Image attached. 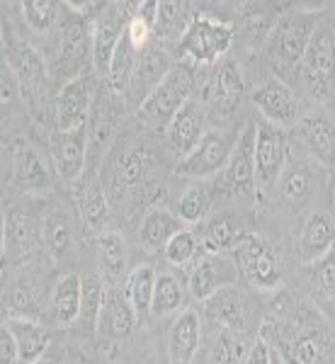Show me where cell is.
<instances>
[{
	"label": "cell",
	"mask_w": 335,
	"mask_h": 364,
	"mask_svg": "<svg viewBox=\"0 0 335 364\" xmlns=\"http://www.w3.org/2000/svg\"><path fill=\"white\" fill-rule=\"evenodd\" d=\"M243 364H270V345L262 338H257L255 343L250 345V352L245 357Z\"/></svg>",
	"instance_id": "obj_47"
},
{
	"label": "cell",
	"mask_w": 335,
	"mask_h": 364,
	"mask_svg": "<svg viewBox=\"0 0 335 364\" xmlns=\"http://www.w3.org/2000/svg\"><path fill=\"white\" fill-rule=\"evenodd\" d=\"M168 70L170 68H166V56H163V51L158 54V49H149V46H146L144 54H141L137 61V68H134L132 87L134 90H144V100H146L154 92V87L161 83Z\"/></svg>",
	"instance_id": "obj_36"
},
{
	"label": "cell",
	"mask_w": 335,
	"mask_h": 364,
	"mask_svg": "<svg viewBox=\"0 0 335 364\" xmlns=\"http://www.w3.org/2000/svg\"><path fill=\"white\" fill-rule=\"evenodd\" d=\"M22 17L34 32H49L58 17V3L54 0H27V3H22Z\"/></svg>",
	"instance_id": "obj_42"
},
{
	"label": "cell",
	"mask_w": 335,
	"mask_h": 364,
	"mask_svg": "<svg viewBox=\"0 0 335 364\" xmlns=\"http://www.w3.org/2000/svg\"><path fill=\"white\" fill-rule=\"evenodd\" d=\"M163 252H166V260L170 265H178V267L192 265V262L197 260L199 240L192 231H185V228H182L180 233H175V236L168 240V245L163 248Z\"/></svg>",
	"instance_id": "obj_41"
},
{
	"label": "cell",
	"mask_w": 335,
	"mask_h": 364,
	"mask_svg": "<svg viewBox=\"0 0 335 364\" xmlns=\"http://www.w3.org/2000/svg\"><path fill=\"white\" fill-rule=\"evenodd\" d=\"M209 204H211V192H209V185L199 182V185H192L185 190V195L178 199L175 204V214L182 224H197L207 216L209 211Z\"/></svg>",
	"instance_id": "obj_40"
},
{
	"label": "cell",
	"mask_w": 335,
	"mask_h": 364,
	"mask_svg": "<svg viewBox=\"0 0 335 364\" xmlns=\"http://www.w3.org/2000/svg\"><path fill=\"white\" fill-rule=\"evenodd\" d=\"M311 282H314L316 291H319L323 299L335 301V250L328 252L326 257H321L319 262H314Z\"/></svg>",
	"instance_id": "obj_43"
},
{
	"label": "cell",
	"mask_w": 335,
	"mask_h": 364,
	"mask_svg": "<svg viewBox=\"0 0 335 364\" xmlns=\"http://www.w3.org/2000/svg\"><path fill=\"white\" fill-rule=\"evenodd\" d=\"M297 136L321 168L335 166V122L331 117L323 112L302 117L297 124Z\"/></svg>",
	"instance_id": "obj_17"
},
{
	"label": "cell",
	"mask_w": 335,
	"mask_h": 364,
	"mask_svg": "<svg viewBox=\"0 0 335 364\" xmlns=\"http://www.w3.org/2000/svg\"><path fill=\"white\" fill-rule=\"evenodd\" d=\"M151 34H154V29L146 25L144 20H139V17L134 15V17H132V22H129V27H127V39L132 42V46L139 51V54L146 49V46H149Z\"/></svg>",
	"instance_id": "obj_45"
},
{
	"label": "cell",
	"mask_w": 335,
	"mask_h": 364,
	"mask_svg": "<svg viewBox=\"0 0 335 364\" xmlns=\"http://www.w3.org/2000/svg\"><path fill=\"white\" fill-rule=\"evenodd\" d=\"M87 146H90V136L87 129H73V132H56L51 136V158L58 170V178L63 182H75L83 178L85 163H87Z\"/></svg>",
	"instance_id": "obj_12"
},
{
	"label": "cell",
	"mask_w": 335,
	"mask_h": 364,
	"mask_svg": "<svg viewBox=\"0 0 335 364\" xmlns=\"http://www.w3.org/2000/svg\"><path fill=\"white\" fill-rule=\"evenodd\" d=\"M34 364H54V362H49V360H39V362H34Z\"/></svg>",
	"instance_id": "obj_50"
},
{
	"label": "cell",
	"mask_w": 335,
	"mask_h": 364,
	"mask_svg": "<svg viewBox=\"0 0 335 364\" xmlns=\"http://www.w3.org/2000/svg\"><path fill=\"white\" fill-rule=\"evenodd\" d=\"M78 209L80 219L87 226V231H102V226L107 224V197H105L102 187L95 180L83 182V187L78 190Z\"/></svg>",
	"instance_id": "obj_34"
},
{
	"label": "cell",
	"mask_w": 335,
	"mask_h": 364,
	"mask_svg": "<svg viewBox=\"0 0 335 364\" xmlns=\"http://www.w3.org/2000/svg\"><path fill=\"white\" fill-rule=\"evenodd\" d=\"M80 301H83V277L75 272L56 279L51 289V311L61 326H70L80 318Z\"/></svg>",
	"instance_id": "obj_29"
},
{
	"label": "cell",
	"mask_w": 335,
	"mask_h": 364,
	"mask_svg": "<svg viewBox=\"0 0 335 364\" xmlns=\"http://www.w3.org/2000/svg\"><path fill=\"white\" fill-rule=\"evenodd\" d=\"M292 3H243L240 10H243V22H245V32L250 34L257 42H265L272 32V27L277 25L280 13L285 10H292Z\"/></svg>",
	"instance_id": "obj_32"
},
{
	"label": "cell",
	"mask_w": 335,
	"mask_h": 364,
	"mask_svg": "<svg viewBox=\"0 0 335 364\" xmlns=\"http://www.w3.org/2000/svg\"><path fill=\"white\" fill-rule=\"evenodd\" d=\"M207 318L221 331H243L248 323V299L236 287H223L214 296L207 299Z\"/></svg>",
	"instance_id": "obj_22"
},
{
	"label": "cell",
	"mask_w": 335,
	"mask_h": 364,
	"mask_svg": "<svg viewBox=\"0 0 335 364\" xmlns=\"http://www.w3.org/2000/svg\"><path fill=\"white\" fill-rule=\"evenodd\" d=\"M236 265L245 279L260 291H275L282 284V272L272 248L255 233H243L233 248Z\"/></svg>",
	"instance_id": "obj_7"
},
{
	"label": "cell",
	"mask_w": 335,
	"mask_h": 364,
	"mask_svg": "<svg viewBox=\"0 0 335 364\" xmlns=\"http://www.w3.org/2000/svg\"><path fill=\"white\" fill-rule=\"evenodd\" d=\"M243 226L233 214H219L204 226L202 233V248L207 255H221L223 250L236 248V243L243 238Z\"/></svg>",
	"instance_id": "obj_30"
},
{
	"label": "cell",
	"mask_w": 335,
	"mask_h": 364,
	"mask_svg": "<svg viewBox=\"0 0 335 364\" xmlns=\"http://www.w3.org/2000/svg\"><path fill=\"white\" fill-rule=\"evenodd\" d=\"M250 348L236 331H219L209 350V364H243Z\"/></svg>",
	"instance_id": "obj_39"
},
{
	"label": "cell",
	"mask_w": 335,
	"mask_h": 364,
	"mask_svg": "<svg viewBox=\"0 0 335 364\" xmlns=\"http://www.w3.org/2000/svg\"><path fill=\"white\" fill-rule=\"evenodd\" d=\"M221 187L226 192L255 190V122L238 134L233 154L221 173Z\"/></svg>",
	"instance_id": "obj_13"
},
{
	"label": "cell",
	"mask_w": 335,
	"mask_h": 364,
	"mask_svg": "<svg viewBox=\"0 0 335 364\" xmlns=\"http://www.w3.org/2000/svg\"><path fill=\"white\" fill-rule=\"evenodd\" d=\"M182 306H185V287L180 284V279L168 272L158 274L151 314H154L156 318H163V316L178 314Z\"/></svg>",
	"instance_id": "obj_37"
},
{
	"label": "cell",
	"mask_w": 335,
	"mask_h": 364,
	"mask_svg": "<svg viewBox=\"0 0 335 364\" xmlns=\"http://www.w3.org/2000/svg\"><path fill=\"white\" fill-rule=\"evenodd\" d=\"M321 8H297L294 13L282 15L265 39V61L282 83L289 73L302 70L304 54L319 22Z\"/></svg>",
	"instance_id": "obj_1"
},
{
	"label": "cell",
	"mask_w": 335,
	"mask_h": 364,
	"mask_svg": "<svg viewBox=\"0 0 335 364\" xmlns=\"http://www.w3.org/2000/svg\"><path fill=\"white\" fill-rule=\"evenodd\" d=\"M289 158L285 129L270 124V122H255V185L267 190L280 180L282 170Z\"/></svg>",
	"instance_id": "obj_9"
},
{
	"label": "cell",
	"mask_w": 335,
	"mask_h": 364,
	"mask_svg": "<svg viewBox=\"0 0 335 364\" xmlns=\"http://www.w3.org/2000/svg\"><path fill=\"white\" fill-rule=\"evenodd\" d=\"M158 8H161V3H156V0H146V3L137 5V13H134V15H137L139 20H144L151 29H156V25H158Z\"/></svg>",
	"instance_id": "obj_48"
},
{
	"label": "cell",
	"mask_w": 335,
	"mask_h": 364,
	"mask_svg": "<svg viewBox=\"0 0 335 364\" xmlns=\"http://www.w3.org/2000/svg\"><path fill=\"white\" fill-rule=\"evenodd\" d=\"M3 326L13 333L17 350H20V364H34L42 360V355L49 350V333L42 323L22 316H8Z\"/></svg>",
	"instance_id": "obj_26"
},
{
	"label": "cell",
	"mask_w": 335,
	"mask_h": 364,
	"mask_svg": "<svg viewBox=\"0 0 335 364\" xmlns=\"http://www.w3.org/2000/svg\"><path fill=\"white\" fill-rule=\"evenodd\" d=\"M75 228L66 211H51L42 224V240L54 257H63L73 248Z\"/></svg>",
	"instance_id": "obj_35"
},
{
	"label": "cell",
	"mask_w": 335,
	"mask_h": 364,
	"mask_svg": "<svg viewBox=\"0 0 335 364\" xmlns=\"http://www.w3.org/2000/svg\"><path fill=\"white\" fill-rule=\"evenodd\" d=\"M156 279L158 274L151 265H139L129 272L127 277V296L132 301L137 318H146L151 314V304H154V291H156Z\"/></svg>",
	"instance_id": "obj_33"
},
{
	"label": "cell",
	"mask_w": 335,
	"mask_h": 364,
	"mask_svg": "<svg viewBox=\"0 0 335 364\" xmlns=\"http://www.w3.org/2000/svg\"><path fill=\"white\" fill-rule=\"evenodd\" d=\"M202 343V323L195 311H182L168 331L170 364H192Z\"/></svg>",
	"instance_id": "obj_20"
},
{
	"label": "cell",
	"mask_w": 335,
	"mask_h": 364,
	"mask_svg": "<svg viewBox=\"0 0 335 364\" xmlns=\"http://www.w3.org/2000/svg\"><path fill=\"white\" fill-rule=\"evenodd\" d=\"M204 107L199 105V100L192 97L178 114L170 119L168 124V141L175 151L180 154V158H185L187 154L197 149V144L204 136Z\"/></svg>",
	"instance_id": "obj_19"
},
{
	"label": "cell",
	"mask_w": 335,
	"mask_h": 364,
	"mask_svg": "<svg viewBox=\"0 0 335 364\" xmlns=\"http://www.w3.org/2000/svg\"><path fill=\"white\" fill-rule=\"evenodd\" d=\"M265 326L275 328L277 345L270 348L277 350L287 364H335V333L319 318L299 328L287 326L285 318L277 323L267 321Z\"/></svg>",
	"instance_id": "obj_2"
},
{
	"label": "cell",
	"mask_w": 335,
	"mask_h": 364,
	"mask_svg": "<svg viewBox=\"0 0 335 364\" xmlns=\"http://www.w3.org/2000/svg\"><path fill=\"white\" fill-rule=\"evenodd\" d=\"M243 95V75L233 61H223L204 85V102L216 114H231Z\"/></svg>",
	"instance_id": "obj_18"
},
{
	"label": "cell",
	"mask_w": 335,
	"mask_h": 364,
	"mask_svg": "<svg viewBox=\"0 0 335 364\" xmlns=\"http://www.w3.org/2000/svg\"><path fill=\"white\" fill-rule=\"evenodd\" d=\"M270 364H287V362H285V357H282L277 350L270 348Z\"/></svg>",
	"instance_id": "obj_49"
},
{
	"label": "cell",
	"mask_w": 335,
	"mask_h": 364,
	"mask_svg": "<svg viewBox=\"0 0 335 364\" xmlns=\"http://www.w3.org/2000/svg\"><path fill=\"white\" fill-rule=\"evenodd\" d=\"M132 8V3H105L92 20V66L105 78L110 75L115 51L124 39L127 27L134 17L129 15Z\"/></svg>",
	"instance_id": "obj_6"
},
{
	"label": "cell",
	"mask_w": 335,
	"mask_h": 364,
	"mask_svg": "<svg viewBox=\"0 0 335 364\" xmlns=\"http://www.w3.org/2000/svg\"><path fill=\"white\" fill-rule=\"evenodd\" d=\"M92 107V80L87 75L68 80L61 85L56 97V124L58 132H73L85 127Z\"/></svg>",
	"instance_id": "obj_14"
},
{
	"label": "cell",
	"mask_w": 335,
	"mask_h": 364,
	"mask_svg": "<svg viewBox=\"0 0 335 364\" xmlns=\"http://www.w3.org/2000/svg\"><path fill=\"white\" fill-rule=\"evenodd\" d=\"M134 321H137V311L129 301L127 291L110 289L105 296V309L100 316V333H105L112 340H127L134 331Z\"/></svg>",
	"instance_id": "obj_27"
},
{
	"label": "cell",
	"mask_w": 335,
	"mask_h": 364,
	"mask_svg": "<svg viewBox=\"0 0 335 364\" xmlns=\"http://www.w3.org/2000/svg\"><path fill=\"white\" fill-rule=\"evenodd\" d=\"M335 250V216L328 211H316L307 219L299 236V255L304 262H319L328 252Z\"/></svg>",
	"instance_id": "obj_21"
},
{
	"label": "cell",
	"mask_w": 335,
	"mask_h": 364,
	"mask_svg": "<svg viewBox=\"0 0 335 364\" xmlns=\"http://www.w3.org/2000/svg\"><path fill=\"white\" fill-rule=\"evenodd\" d=\"M105 291L102 279L97 274H85L83 277V301H80V318L78 323L83 326V331H100V316L105 309Z\"/></svg>",
	"instance_id": "obj_38"
},
{
	"label": "cell",
	"mask_w": 335,
	"mask_h": 364,
	"mask_svg": "<svg viewBox=\"0 0 335 364\" xmlns=\"http://www.w3.org/2000/svg\"><path fill=\"white\" fill-rule=\"evenodd\" d=\"M87 61H92V22H87L85 17L78 15L63 27L61 49H58L54 70L61 73L68 83V80L78 78V75H85L83 70Z\"/></svg>",
	"instance_id": "obj_10"
},
{
	"label": "cell",
	"mask_w": 335,
	"mask_h": 364,
	"mask_svg": "<svg viewBox=\"0 0 335 364\" xmlns=\"http://www.w3.org/2000/svg\"><path fill=\"white\" fill-rule=\"evenodd\" d=\"M97 260L102 267V274L107 279H122L127 274L129 250L127 240L117 231H102L97 238Z\"/></svg>",
	"instance_id": "obj_31"
},
{
	"label": "cell",
	"mask_w": 335,
	"mask_h": 364,
	"mask_svg": "<svg viewBox=\"0 0 335 364\" xmlns=\"http://www.w3.org/2000/svg\"><path fill=\"white\" fill-rule=\"evenodd\" d=\"M10 187L20 192H39L51 187V173L42 161V156L37 154V149L27 144V141H17L10 149Z\"/></svg>",
	"instance_id": "obj_15"
},
{
	"label": "cell",
	"mask_w": 335,
	"mask_h": 364,
	"mask_svg": "<svg viewBox=\"0 0 335 364\" xmlns=\"http://www.w3.org/2000/svg\"><path fill=\"white\" fill-rule=\"evenodd\" d=\"M333 207H335V185H333Z\"/></svg>",
	"instance_id": "obj_51"
},
{
	"label": "cell",
	"mask_w": 335,
	"mask_h": 364,
	"mask_svg": "<svg viewBox=\"0 0 335 364\" xmlns=\"http://www.w3.org/2000/svg\"><path fill=\"white\" fill-rule=\"evenodd\" d=\"M187 5L185 3H161V8H158V25L156 29H161L163 37H170L173 32H178L182 29V34H185L187 25H190V20H187Z\"/></svg>",
	"instance_id": "obj_44"
},
{
	"label": "cell",
	"mask_w": 335,
	"mask_h": 364,
	"mask_svg": "<svg viewBox=\"0 0 335 364\" xmlns=\"http://www.w3.org/2000/svg\"><path fill=\"white\" fill-rule=\"evenodd\" d=\"M231 279L233 274L228 269V262L221 255H204L192 262L187 282H190V294L199 299V301H207L223 287H231L228 284Z\"/></svg>",
	"instance_id": "obj_23"
},
{
	"label": "cell",
	"mask_w": 335,
	"mask_h": 364,
	"mask_svg": "<svg viewBox=\"0 0 335 364\" xmlns=\"http://www.w3.org/2000/svg\"><path fill=\"white\" fill-rule=\"evenodd\" d=\"M302 78L316 97H326L331 80L335 78V20L319 15V22L311 34L307 54L302 61Z\"/></svg>",
	"instance_id": "obj_4"
},
{
	"label": "cell",
	"mask_w": 335,
	"mask_h": 364,
	"mask_svg": "<svg viewBox=\"0 0 335 364\" xmlns=\"http://www.w3.org/2000/svg\"><path fill=\"white\" fill-rule=\"evenodd\" d=\"M236 141L238 136H231L226 132H207L192 154L180 158L178 166H175V173L182 175V178H197V180L223 173L228 158L233 154Z\"/></svg>",
	"instance_id": "obj_8"
},
{
	"label": "cell",
	"mask_w": 335,
	"mask_h": 364,
	"mask_svg": "<svg viewBox=\"0 0 335 364\" xmlns=\"http://www.w3.org/2000/svg\"><path fill=\"white\" fill-rule=\"evenodd\" d=\"M180 231H182V221L178 219V214H173L166 207H151L144 214V221H141L139 240L146 250L154 252L166 248L168 240Z\"/></svg>",
	"instance_id": "obj_28"
},
{
	"label": "cell",
	"mask_w": 335,
	"mask_h": 364,
	"mask_svg": "<svg viewBox=\"0 0 335 364\" xmlns=\"http://www.w3.org/2000/svg\"><path fill=\"white\" fill-rule=\"evenodd\" d=\"M233 29L209 15H195L178 44V54L192 63H214L231 49Z\"/></svg>",
	"instance_id": "obj_5"
},
{
	"label": "cell",
	"mask_w": 335,
	"mask_h": 364,
	"mask_svg": "<svg viewBox=\"0 0 335 364\" xmlns=\"http://www.w3.org/2000/svg\"><path fill=\"white\" fill-rule=\"evenodd\" d=\"M280 195L292 207H304L319 187V168L297 158H287V166L280 175Z\"/></svg>",
	"instance_id": "obj_24"
},
{
	"label": "cell",
	"mask_w": 335,
	"mask_h": 364,
	"mask_svg": "<svg viewBox=\"0 0 335 364\" xmlns=\"http://www.w3.org/2000/svg\"><path fill=\"white\" fill-rule=\"evenodd\" d=\"M192 90H195V73L182 63L173 66L163 75L161 83L154 87V92L146 100H141L139 117L146 124L154 127L170 124V119L192 100Z\"/></svg>",
	"instance_id": "obj_3"
},
{
	"label": "cell",
	"mask_w": 335,
	"mask_h": 364,
	"mask_svg": "<svg viewBox=\"0 0 335 364\" xmlns=\"http://www.w3.org/2000/svg\"><path fill=\"white\" fill-rule=\"evenodd\" d=\"M17 362H20V350H17L13 333L3 326V331H0V364H17Z\"/></svg>",
	"instance_id": "obj_46"
},
{
	"label": "cell",
	"mask_w": 335,
	"mask_h": 364,
	"mask_svg": "<svg viewBox=\"0 0 335 364\" xmlns=\"http://www.w3.org/2000/svg\"><path fill=\"white\" fill-rule=\"evenodd\" d=\"M37 243V219L25 207H10L3 214V265L27 257Z\"/></svg>",
	"instance_id": "obj_16"
},
{
	"label": "cell",
	"mask_w": 335,
	"mask_h": 364,
	"mask_svg": "<svg viewBox=\"0 0 335 364\" xmlns=\"http://www.w3.org/2000/svg\"><path fill=\"white\" fill-rule=\"evenodd\" d=\"M151 168H154V161H151V154L144 146H124L115 156L110 168L112 190H122V187L129 190V187L144 185Z\"/></svg>",
	"instance_id": "obj_25"
},
{
	"label": "cell",
	"mask_w": 335,
	"mask_h": 364,
	"mask_svg": "<svg viewBox=\"0 0 335 364\" xmlns=\"http://www.w3.org/2000/svg\"><path fill=\"white\" fill-rule=\"evenodd\" d=\"M252 102L257 105L262 119L280 129H289L299 124V100L292 92V87L282 80L272 78L267 83L257 85L252 90Z\"/></svg>",
	"instance_id": "obj_11"
}]
</instances>
